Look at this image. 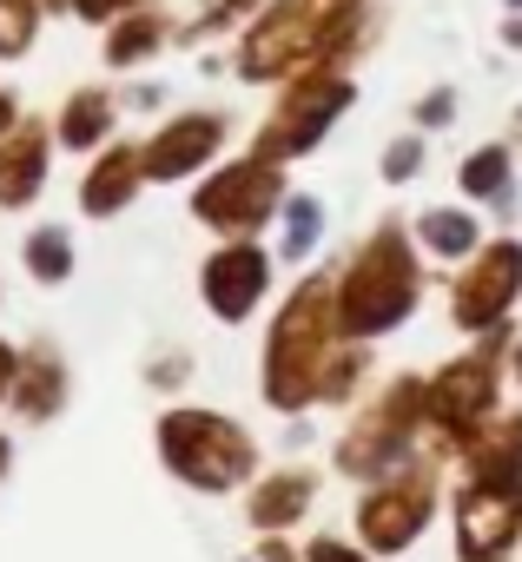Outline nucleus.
I'll list each match as a JSON object with an SVG mask.
<instances>
[{
    "mask_svg": "<svg viewBox=\"0 0 522 562\" xmlns=\"http://www.w3.org/2000/svg\"><path fill=\"white\" fill-rule=\"evenodd\" d=\"M358 8V0H285V8L251 34V47H245V74L251 80H265V74H279V67H292L298 54H311L344 14Z\"/></svg>",
    "mask_w": 522,
    "mask_h": 562,
    "instance_id": "1",
    "label": "nucleus"
},
{
    "mask_svg": "<svg viewBox=\"0 0 522 562\" xmlns=\"http://www.w3.org/2000/svg\"><path fill=\"white\" fill-rule=\"evenodd\" d=\"M166 450L192 483H231L245 470V437L225 430L218 417H172L166 424Z\"/></svg>",
    "mask_w": 522,
    "mask_h": 562,
    "instance_id": "2",
    "label": "nucleus"
},
{
    "mask_svg": "<svg viewBox=\"0 0 522 562\" xmlns=\"http://www.w3.org/2000/svg\"><path fill=\"white\" fill-rule=\"evenodd\" d=\"M410 305V265L397 258V245H384L377 258H364V271L351 278V325L371 331V325H397Z\"/></svg>",
    "mask_w": 522,
    "mask_h": 562,
    "instance_id": "3",
    "label": "nucleus"
},
{
    "mask_svg": "<svg viewBox=\"0 0 522 562\" xmlns=\"http://www.w3.org/2000/svg\"><path fill=\"white\" fill-rule=\"evenodd\" d=\"M344 100H351V87H338V80H325V87H305L285 113H279V126H265V159H279V153H305L338 113H344Z\"/></svg>",
    "mask_w": 522,
    "mask_h": 562,
    "instance_id": "4",
    "label": "nucleus"
},
{
    "mask_svg": "<svg viewBox=\"0 0 522 562\" xmlns=\"http://www.w3.org/2000/svg\"><path fill=\"white\" fill-rule=\"evenodd\" d=\"M272 192H279L272 159H251V166H231L225 179H212L198 212L205 218H258V212H272Z\"/></svg>",
    "mask_w": 522,
    "mask_h": 562,
    "instance_id": "5",
    "label": "nucleus"
},
{
    "mask_svg": "<svg viewBox=\"0 0 522 562\" xmlns=\"http://www.w3.org/2000/svg\"><path fill=\"white\" fill-rule=\"evenodd\" d=\"M258 285H265V258H258L251 245L218 251V258H212V271H205V292H212V305H218L225 318H238V312L258 299Z\"/></svg>",
    "mask_w": 522,
    "mask_h": 562,
    "instance_id": "6",
    "label": "nucleus"
},
{
    "mask_svg": "<svg viewBox=\"0 0 522 562\" xmlns=\"http://www.w3.org/2000/svg\"><path fill=\"white\" fill-rule=\"evenodd\" d=\"M515 278H522V251H515V245H496V251L483 258V271L463 285V325L496 318V312L509 305V292H515Z\"/></svg>",
    "mask_w": 522,
    "mask_h": 562,
    "instance_id": "7",
    "label": "nucleus"
},
{
    "mask_svg": "<svg viewBox=\"0 0 522 562\" xmlns=\"http://www.w3.org/2000/svg\"><path fill=\"white\" fill-rule=\"evenodd\" d=\"M212 146H218V120L192 113V120H179V126H166V133L152 139V153H146V172H159V179H179V172H185V166H198Z\"/></svg>",
    "mask_w": 522,
    "mask_h": 562,
    "instance_id": "8",
    "label": "nucleus"
},
{
    "mask_svg": "<svg viewBox=\"0 0 522 562\" xmlns=\"http://www.w3.org/2000/svg\"><path fill=\"white\" fill-rule=\"evenodd\" d=\"M509 529H515V509H509L502 490H483V496L463 503V555L469 562H489L509 542Z\"/></svg>",
    "mask_w": 522,
    "mask_h": 562,
    "instance_id": "9",
    "label": "nucleus"
},
{
    "mask_svg": "<svg viewBox=\"0 0 522 562\" xmlns=\"http://www.w3.org/2000/svg\"><path fill=\"white\" fill-rule=\"evenodd\" d=\"M483 397H489V371H483V364H463V371H450V378L436 384V411H443V417H469Z\"/></svg>",
    "mask_w": 522,
    "mask_h": 562,
    "instance_id": "10",
    "label": "nucleus"
},
{
    "mask_svg": "<svg viewBox=\"0 0 522 562\" xmlns=\"http://www.w3.org/2000/svg\"><path fill=\"white\" fill-rule=\"evenodd\" d=\"M364 529H371V542H404L410 529H417V496H390V503H371V516H364Z\"/></svg>",
    "mask_w": 522,
    "mask_h": 562,
    "instance_id": "11",
    "label": "nucleus"
},
{
    "mask_svg": "<svg viewBox=\"0 0 522 562\" xmlns=\"http://www.w3.org/2000/svg\"><path fill=\"white\" fill-rule=\"evenodd\" d=\"M34 179H41V146H34V139H21V146H14V159H0V192H8V205H27Z\"/></svg>",
    "mask_w": 522,
    "mask_h": 562,
    "instance_id": "12",
    "label": "nucleus"
},
{
    "mask_svg": "<svg viewBox=\"0 0 522 562\" xmlns=\"http://www.w3.org/2000/svg\"><path fill=\"white\" fill-rule=\"evenodd\" d=\"M152 47H159V21H126V27H113V41H106V60L133 67V60H146Z\"/></svg>",
    "mask_w": 522,
    "mask_h": 562,
    "instance_id": "13",
    "label": "nucleus"
},
{
    "mask_svg": "<svg viewBox=\"0 0 522 562\" xmlns=\"http://www.w3.org/2000/svg\"><path fill=\"white\" fill-rule=\"evenodd\" d=\"M100 126H106V100H100V93H80L73 113H67V126H60V139H67V146H93Z\"/></svg>",
    "mask_w": 522,
    "mask_h": 562,
    "instance_id": "14",
    "label": "nucleus"
},
{
    "mask_svg": "<svg viewBox=\"0 0 522 562\" xmlns=\"http://www.w3.org/2000/svg\"><path fill=\"white\" fill-rule=\"evenodd\" d=\"M133 172H139V166H133L126 153H120L113 166H100V179L87 186V205H93V212H106V205H120V199H126V186H133Z\"/></svg>",
    "mask_w": 522,
    "mask_h": 562,
    "instance_id": "15",
    "label": "nucleus"
},
{
    "mask_svg": "<svg viewBox=\"0 0 522 562\" xmlns=\"http://www.w3.org/2000/svg\"><path fill=\"white\" fill-rule=\"evenodd\" d=\"M34 41V0H0V54H21Z\"/></svg>",
    "mask_w": 522,
    "mask_h": 562,
    "instance_id": "16",
    "label": "nucleus"
},
{
    "mask_svg": "<svg viewBox=\"0 0 522 562\" xmlns=\"http://www.w3.org/2000/svg\"><path fill=\"white\" fill-rule=\"evenodd\" d=\"M423 238H430V245H443V251H469L476 225H469V218H450V212H443V218H423Z\"/></svg>",
    "mask_w": 522,
    "mask_h": 562,
    "instance_id": "17",
    "label": "nucleus"
},
{
    "mask_svg": "<svg viewBox=\"0 0 522 562\" xmlns=\"http://www.w3.org/2000/svg\"><path fill=\"white\" fill-rule=\"evenodd\" d=\"M298 503H305V483H279V490L258 496V522H292Z\"/></svg>",
    "mask_w": 522,
    "mask_h": 562,
    "instance_id": "18",
    "label": "nucleus"
},
{
    "mask_svg": "<svg viewBox=\"0 0 522 562\" xmlns=\"http://www.w3.org/2000/svg\"><path fill=\"white\" fill-rule=\"evenodd\" d=\"M502 172H509L502 153H476V159L463 166V186H469V192H502Z\"/></svg>",
    "mask_w": 522,
    "mask_h": 562,
    "instance_id": "19",
    "label": "nucleus"
},
{
    "mask_svg": "<svg viewBox=\"0 0 522 562\" xmlns=\"http://www.w3.org/2000/svg\"><path fill=\"white\" fill-rule=\"evenodd\" d=\"M34 271H41V278L67 271V238H60V232H41V238H34Z\"/></svg>",
    "mask_w": 522,
    "mask_h": 562,
    "instance_id": "20",
    "label": "nucleus"
},
{
    "mask_svg": "<svg viewBox=\"0 0 522 562\" xmlns=\"http://www.w3.org/2000/svg\"><path fill=\"white\" fill-rule=\"evenodd\" d=\"M120 8H139V0H80V14H93V21H106V14H120Z\"/></svg>",
    "mask_w": 522,
    "mask_h": 562,
    "instance_id": "21",
    "label": "nucleus"
},
{
    "mask_svg": "<svg viewBox=\"0 0 522 562\" xmlns=\"http://www.w3.org/2000/svg\"><path fill=\"white\" fill-rule=\"evenodd\" d=\"M410 166H417V146H397V153H390V179H404Z\"/></svg>",
    "mask_w": 522,
    "mask_h": 562,
    "instance_id": "22",
    "label": "nucleus"
},
{
    "mask_svg": "<svg viewBox=\"0 0 522 562\" xmlns=\"http://www.w3.org/2000/svg\"><path fill=\"white\" fill-rule=\"evenodd\" d=\"M311 562H358V555H344L338 542H318V549H311Z\"/></svg>",
    "mask_w": 522,
    "mask_h": 562,
    "instance_id": "23",
    "label": "nucleus"
},
{
    "mask_svg": "<svg viewBox=\"0 0 522 562\" xmlns=\"http://www.w3.org/2000/svg\"><path fill=\"white\" fill-rule=\"evenodd\" d=\"M0 378H8V351H0Z\"/></svg>",
    "mask_w": 522,
    "mask_h": 562,
    "instance_id": "24",
    "label": "nucleus"
},
{
    "mask_svg": "<svg viewBox=\"0 0 522 562\" xmlns=\"http://www.w3.org/2000/svg\"><path fill=\"white\" fill-rule=\"evenodd\" d=\"M0 457H8V450H0Z\"/></svg>",
    "mask_w": 522,
    "mask_h": 562,
    "instance_id": "25",
    "label": "nucleus"
}]
</instances>
